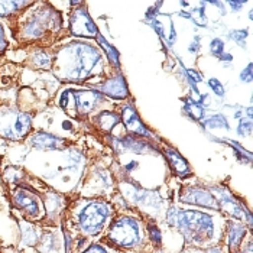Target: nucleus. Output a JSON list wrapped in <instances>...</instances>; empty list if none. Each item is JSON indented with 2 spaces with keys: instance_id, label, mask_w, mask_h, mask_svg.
Here are the masks:
<instances>
[{
  "instance_id": "f257e3e1",
  "label": "nucleus",
  "mask_w": 253,
  "mask_h": 253,
  "mask_svg": "<svg viewBox=\"0 0 253 253\" xmlns=\"http://www.w3.org/2000/svg\"><path fill=\"white\" fill-rule=\"evenodd\" d=\"M168 218L193 243H204L214 233L213 218L204 213L171 210Z\"/></svg>"
},
{
  "instance_id": "f03ea898",
  "label": "nucleus",
  "mask_w": 253,
  "mask_h": 253,
  "mask_svg": "<svg viewBox=\"0 0 253 253\" xmlns=\"http://www.w3.org/2000/svg\"><path fill=\"white\" fill-rule=\"evenodd\" d=\"M110 215V210L106 204L103 203H90L83 207L78 215V224L80 227L88 234L98 233L107 217Z\"/></svg>"
},
{
  "instance_id": "7ed1b4c3",
  "label": "nucleus",
  "mask_w": 253,
  "mask_h": 253,
  "mask_svg": "<svg viewBox=\"0 0 253 253\" xmlns=\"http://www.w3.org/2000/svg\"><path fill=\"white\" fill-rule=\"evenodd\" d=\"M110 239L119 246L132 248L140 240V229L136 220L122 217L116 220L110 229Z\"/></svg>"
},
{
  "instance_id": "20e7f679",
  "label": "nucleus",
  "mask_w": 253,
  "mask_h": 253,
  "mask_svg": "<svg viewBox=\"0 0 253 253\" xmlns=\"http://www.w3.org/2000/svg\"><path fill=\"white\" fill-rule=\"evenodd\" d=\"M31 129V119L23 113L0 115V135L7 139H20Z\"/></svg>"
},
{
  "instance_id": "39448f33",
  "label": "nucleus",
  "mask_w": 253,
  "mask_h": 253,
  "mask_svg": "<svg viewBox=\"0 0 253 253\" xmlns=\"http://www.w3.org/2000/svg\"><path fill=\"white\" fill-rule=\"evenodd\" d=\"M74 52L77 57V68L74 70L73 77H85L100 61V55L94 48H91L87 43H77V46L74 48Z\"/></svg>"
},
{
  "instance_id": "423d86ee",
  "label": "nucleus",
  "mask_w": 253,
  "mask_h": 253,
  "mask_svg": "<svg viewBox=\"0 0 253 253\" xmlns=\"http://www.w3.org/2000/svg\"><path fill=\"white\" fill-rule=\"evenodd\" d=\"M70 29L74 35L83 37H97V28L84 9H77L70 22Z\"/></svg>"
},
{
  "instance_id": "0eeeda50",
  "label": "nucleus",
  "mask_w": 253,
  "mask_h": 253,
  "mask_svg": "<svg viewBox=\"0 0 253 253\" xmlns=\"http://www.w3.org/2000/svg\"><path fill=\"white\" fill-rule=\"evenodd\" d=\"M182 201L195 204V206H201V207H211V209H218V204L215 201V198L210 193L200 190V188H188L185 191V194L181 197Z\"/></svg>"
},
{
  "instance_id": "6e6552de",
  "label": "nucleus",
  "mask_w": 253,
  "mask_h": 253,
  "mask_svg": "<svg viewBox=\"0 0 253 253\" xmlns=\"http://www.w3.org/2000/svg\"><path fill=\"white\" fill-rule=\"evenodd\" d=\"M122 119H123L126 127H127L130 132H133V133H136V135H140V136H151V133L148 132V129L143 126V123H142L140 119L137 117L136 112L133 110V107H130V106L125 107V110H123V113H122Z\"/></svg>"
},
{
  "instance_id": "1a4fd4ad",
  "label": "nucleus",
  "mask_w": 253,
  "mask_h": 253,
  "mask_svg": "<svg viewBox=\"0 0 253 253\" xmlns=\"http://www.w3.org/2000/svg\"><path fill=\"white\" fill-rule=\"evenodd\" d=\"M74 98L77 103L78 112L80 113H88L94 109L96 103L101 98L98 91H90V90H81L74 91Z\"/></svg>"
},
{
  "instance_id": "9d476101",
  "label": "nucleus",
  "mask_w": 253,
  "mask_h": 253,
  "mask_svg": "<svg viewBox=\"0 0 253 253\" xmlns=\"http://www.w3.org/2000/svg\"><path fill=\"white\" fill-rule=\"evenodd\" d=\"M100 90L113 98H125L127 97V88L126 83L122 77H116L106 81L104 84L100 85Z\"/></svg>"
},
{
  "instance_id": "9b49d317",
  "label": "nucleus",
  "mask_w": 253,
  "mask_h": 253,
  "mask_svg": "<svg viewBox=\"0 0 253 253\" xmlns=\"http://www.w3.org/2000/svg\"><path fill=\"white\" fill-rule=\"evenodd\" d=\"M15 204L19 207V209H23L26 213L29 215H38L39 214V204L38 200L34 197L32 194L20 190L15 194Z\"/></svg>"
},
{
  "instance_id": "f8f14e48",
  "label": "nucleus",
  "mask_w": 253,
  "mask_h": 253,
  "mask_svg": "<svg viewBox=\"0 0 253 253\" xmlns=\"http://www.w3.org/2000/svg\"><path fill=\"white\" fill-rule=\"evenodd\" d=\"M32 145L41 149V151H54V149H59L62 145H64V140L59 139V137L52 136V135H48V133H37L35 136L32 137Z\"/></svg>"
},
{
  "instance_id": "ddd939ff",
  "label": "nucleus",
  "mask_w": 253,
  "mask_h": 253,
  "mask_svg": "<svg viewBox=\"0 0 253 253\" xmlns=\"http://www.w3.org/2000/svg\"><path fill=\"white\" fill-rule=\"evenodd\" d=\"M165 156H167V159L169 161V164H171L172 169L175 171L178 175L185 176L190 174V167H188L187 161H185L182 156L179 155L176 151L167 149V151H165Z\"/></svg>"
},
{
  "instance_id": "4468645a",
  "label": "nucleus",
  "mask_w": 253,
  "mask_h": 253,
  "mask_svg": "<svg viewBox=\"0 0 253 253\" xmlns=\"http://www.w3.org/2000/svg\"><path fill=\"white\" fill-rule=\"evenodd\" d=\"M245 233H246V230H245V227H243V226H239V224H230L229 243H230V248H232V249H236V248L240 245V242H242V239H243Z\"/></svg>"
},
{
  "instance_id": "2eb2a0df",
  "label": "nucleus",
  "mask_w": 253,
  "mask_h": 253,
  "mask_svg": "<svg viewBox=\"0 0 253 253\" xmlns=\"http://www.w3.org/2000/svg\"><path fill=\"white\" fill-rule=\"evenodd\" d=\"M28 4H31V3H28V1H0V16H7Z\"/></svg>"
},
{
  "instance_id": "dca6fc26",
  "label": "nucleus",
  "mask_w": 253,
  "mask_h": 253,
  "mask_svg": "<svg viewBox=\"0 0 253 253\" xmlns=\"http://www.w3.org/2000/svg\"><path fill=\"white\" fill-rule=\"evenodd\" d=\"M97 122L103 129L112 130V129L116 126V123H119V117H117L116 115H113V113H101V115L98 116Z\"/></svg>"
},
{
  "instance_id": "f3484780",
  "label": "nucleus",
  "mask_w": 253,
  "mask_h": 253,
  "mask_svg": "<svg viewBox=\"0 0 253 253\" xmlns=\"http://www.w3.org/2000/svg\"><path fill=\"white\" fill-rule=\"evenodd\" d=\"M206 126H207V127H221V126H223V127H227V122H226L224 117L214 116L206 122Z\"/></svg>"
},
{
  "instance_id": "a211bd4d",
  "label": "nucleus",
  "mask_w": 253,
  "mask_h": 253,
  "mask_svg": "<svg viewBox=\"0 0 253 253\" xmlns=\"http://www.w3.org/2000/svg\"><path fill=\"white\" fill-rule=\"evenodd\" d=\"M187 112H188L190 116H193L194 119H201L203 117V109L197 103H188L187 104Z\"/></svg>"
},
{
  "instance_id": "6ab92c4d",
  "label": "nucleus",
  "mask_w": 253,
  "mask_h": 253,
  "mask_svg": "<svg viewBox=\"0 0 253 253\" xmlns=\"http://www.w3.org/2000/svg\"><path fill=\"white\" fill-rule=\"evenodd\" d=\"M98 41H100V43L103 45V48L109 52V58H110V61L113 62V64H117V52L104 41V39L101 38V37H98Z\"/></svg>"
},
{
  "instance_id": "aec40b11",
  "label": "nucleus",
  "mask_w": 253,
  "mask_h": 253,
  "mask_svg": "<svg viewBox=\"0 0 253 253\" xmlns=\"http://www.w3.org/2000/svg\"><path fill=\"white\" fill-rule=\"evenodd\" d=\"M209 85H210V88L214 91L217 96H223L224 94V88H223V85H221V83L218 80H215V78L209 80Z\"/></svg>"
},
{
  "instance_id": "412c9836",
  "label": "nucleus",
  "mask_w": 253,
  "mask_h": 253,
  "mask_svg": "<svg viewBox=\"0 0 253 253\" xmlns=\"http://www.w3.org/2000/svg\"><path fill=\"white\" fill-rule=\"evenodd\" d=\"M223 48H224V43L221 42V39H213V42L210 45V49H211V52L214 55H221Z\"/></svg>"
},
{
  "instance_id": "4be33fe9",
  "label": "nucleus",
  "mask_w": 253,
  "mask_h": 253,
  "mask_svg": "<svg viewBox=\"0 0 253 253\" xmlns=\"http://www.w3.org/2000/svg\"><path fill=\"white\" fill-rule=\"evenodd\" d=\"M149 233H151L152 242H155V243H159V242H161V232L158 230L156 226H151V227H149Z\"/></svg>"
},
{
  "instance_id": "5701e85b",
  "label": "nucleus",
  "mask_w": 253,
  "mask_h": 253,
  "mask_svg": "<svg viewBox=\"0 0 253 253\" xmlns=\"http://www.w3.org/2000/svg\"><path fill=\"white\" fill-rule=\"evenodd\" d=\"M83 253H107V251L104 248L98 246V245H93V246H90L85 252Z\"/></svg>"
},
{
  "instance_id": "b1692460",
  "label": "nucleus",
  "mask_w": 253,
  "mask_h": 253,
  "mask_svg": "<svg viewBox=\"0 0 253 253\" xmlns=\"http://www.w3.org/2000/svg\"><path fill=\"white\" fill-rule=\"evenodd\" d=\"M240 77H242L243 81H251V80H252V65H249V67L242 73Z\"/></svg>"
},
{
  "instance_id": "393cba45",
  "label": "nucleus",
  "mask_w": 253,
  "mask_h": 253,
  "mask_svg": "<svg viewBox=\"0 0 253 253\" xmlns=\"http://www.w3.org/2000/svg\"><path fill=\"white\" fill-rule=\"evenodd\" d=\"M6 38H4V32H3V28H1V25H0V52L1 51H4V48H6Z\"/></svg>"
},
{
  "instance_id": "a878e982",
  "label": "nucleus",
  "mask_w": 253,
  "mask_h": 253,
  "mask_svg": "<svg viewBox=\"0 0 253 253\" xmlns=\"http://www.w3.org/2000/svg\"><path fill=\"white\" fill-rule=\"evenodd\" d=\"M187 76H190V77L193 78V81H195V83H200V81H201V76H200L197 71H194V70H187Z\"/></svg>"
}]
</instances>
